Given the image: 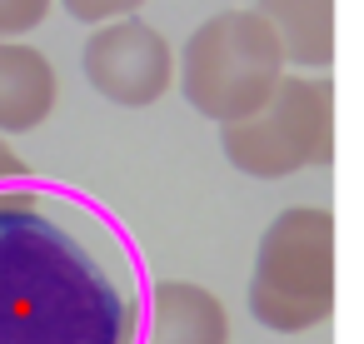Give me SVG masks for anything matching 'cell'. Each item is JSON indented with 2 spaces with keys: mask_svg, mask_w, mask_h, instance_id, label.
I'll use <instances>...</instances> for the list:
<instances>
[{
  "mask_svg": "<svg viewBox=\"0 0 364 344\" xmlns=\"http://www.w3.org/2000/svg\"><path fill=\"white\" fill-rule=\"evenodd\" d=\"M55 6L80 21V26H105V21H120V16H135L140 6H150V0H55Z\"/></svg>",
  "mask_w": 364,
  "mask_h": 344,
  "instance_id": "10",
  "label": "cell"
},
{
  "mask_svg": "<svg viewBox=\"0 0 364 344\" xmlns=\"http://www.w3.org/2000/svg\"><path fill=\"white\" fill-rule=\"evenodd\" d=\"M60 100V75L55 65L26 45V41H0V135H26L50 120Z\"/></svg>",
  "mask_w": 364,
  "mask_h": 344,
  "instance_id": "7",
  "label": "cell"
},
{
  "mask_svg": "<svg viewBox=\"0 0 364 344\" xmlns=\"http://www.w3.org/2000/svg\"><path fill=\"white\" fill-rule=\"evenodd\" d=\"M55 0H0V41H21L46 26Z\"/></svg>",
  "mask_w": 364,
  "mask_h": 344,
  "instance_id": "9",
  "label": "cell"
},
{
  "mask_svg": "<svg viewBox=\"0 0 364 344\" xmlns=\"http://www.w3.org/2000/svg\"><path fill=\"white\" fill-rule=\"evenodd\" d=\"M250 314L269 334H309L334 314V215L319 205L279 210L250 269Z\"/></svg>",
  "mask_w": 364,
  "mask_h": 344,
  "instance_id": "2",
  "label": "cell"
},
{
  "mask_svg": "<svg viewBox=\"0 0 364 344\" xmlns=\"http://www.w3.org/2000/svg\"><path fill=\"white\" fill-rule=\"evenodd\" d=\"M140 344H230V309L205 284L160 279L145 289Z\"/></svg>",
  "mask_w": 364,
  "mask_h": 344,
  "instance_id": "6",
  "label": "cell"
},
{
  "mask_svg": "<svg viewBox=\"0 0 364 344\" xmlns=\"http://www.w3.org/2000/svg\"><path fill=\"white\" fill-rule=\"evenodd\" d=\"M145 259L90 195L0 185V344H140Z\"/></svg>",
  "mask_w": 364,
  "mask_h": 344,
  "instance_id": "1",
  "label": "cell"
},
{
  "mask_svg": "<svg viewBox=\"0 0 364 344\" xmlns=\"http://www.w3.org/2000/svg\"><path fill=\"white\" fill-rule=\"evenodd\" d=\"M80 75L100 100L125 105V110H145V105L170 95L175 50L150 21L120 16V21H105L90 31V41L80 50Z\"/></svg>",
  "mask_w": 364,
  "mask_h": 344,
  "instance_id": "5",
  "label": "cell"
},
{
  "mask_svg": "<svg viewBox=\"0 0 364 344\" xmlns=\"http://www.w3.org/2000/svg\"><path fill=\"white\" fill-rule=\"evenodd\" d=\"M284 75V55L269 36V26L255 11H220L205 26L190 31L180 60H175V85L190 100L195 115L230 125L245 120L269 100V90Z\"/></svg>",
  "mask_w": 364,
  "mask_h": 344,
  "instance_id": "3",
  "label": "cell"
},
{
  "mask_svg": "<svg viewBox=\"0 0 364 344\" xmlns=\"http://www.w3.org/2000/svg\"><path fill=\"white\" fill-rule=\"evenodd\" d=\"M255 16L269 26L284 65L329 70V60H334V0H255Z\"/></svg>",
  "mask_w": 364,
  "mask_h": 344,
  "instance_id": "8",
  "label": "cell"
},
{
  "mask_svg": "<svg viewBox=\"0 0 364 344\" xmlns=\"http://www.w3.org/2000/svg\"><path fill=\"white\" fill-rule=\"evenodd\" d=\"M334 145V95L329 80L279 75L269 100L245 120L220 125L225 160L250 180H289L309 165H324Z\"/></svg>",
  "mask_w": 364,
  "mask_h": 344,
  "instance_id": "4",
  "label": "cell"
},
{
  "mask_svg": "<svg viewBox=\"0 0 364 344\" xmlns=\"http://www.w3.org/2000/svg\"><path fill=\"white\" fill-rule=\"evenodd\" d=\"M21 175H26V160L11 150L6 135H0V185H6V180H21Z\"/></svg>",
  "mask_w": 364,
  "mask_h": 344,
  "instance_id": "11",
  "label": "cell"
}]
</instances>
